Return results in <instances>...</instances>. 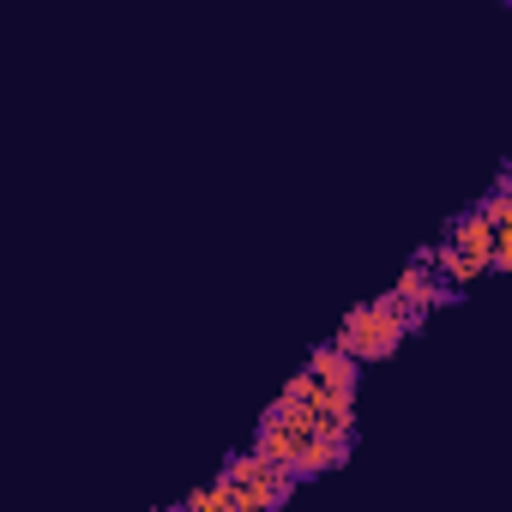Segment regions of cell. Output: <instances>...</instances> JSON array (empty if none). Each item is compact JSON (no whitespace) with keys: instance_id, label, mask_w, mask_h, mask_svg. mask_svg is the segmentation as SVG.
Masks as SVG:
<instances>
[{"instance_id":"obj_1","label":"cell","mask_w":512,"mask_h":512,"mask_svg":"<svg viewBox=\"0 0 512 512\" xmlns=\"http://www.w3.org/2000/svg\"><path fill=\"white\" fill-rule=\"evenodd\" d=\"M356 386H362V362H350L338 344H320L308 368L284 386V398L266 410L253 452L284 464L296 482L338 470L356 434Z\"/></svg>"},{"instance_id":"obj_2","label":"cell","mask_w":512,"mask_h":512,"mask_svg":"<svg viewBox=\"0 0 512 512\" xmlns=\"http://www.w3.org/2000/svg\"><path fill=\"white\" fill-rule=\"evenodd\" d=\"M422 260L434 266V278L446 284V296H458L464 284H476V278H488V272H500V253H494V229H488V217L482 211H464Z\"/></svg>"},{"instance_id":"obj_3","label":"cell","mask_w":512,"mask_h":512,"mask_svg":"<svg viewBox=\"0 0 512 512\" xmlns=\"http://www.w3.org/2000/svg\"><path fill=\"white\" fill-rule=\"evenodd\" d=\"M410 332H422V320H416V314H410L392 290H386V296L362 302V308L338 326V338H332V344H338L350 362H362V368H368V362H386V356H392Z\"/></svg>"},{"instance_id":"obj_4","label":"cell","mask_w":512,"mask_h":512,"mask_svg":"<svg viewBox=\"0 0 512 512\" xmlns=\"http://www.w3.org/2000/svg\"><path fill=\"white\" fill-rule=\"evenodd\" d=\"M223 494H229V512H260V506H284L290 500V488H296V476L284 470V464H272V458H260V452H241L223 476Z\"/></svg>"}]
</instances>
